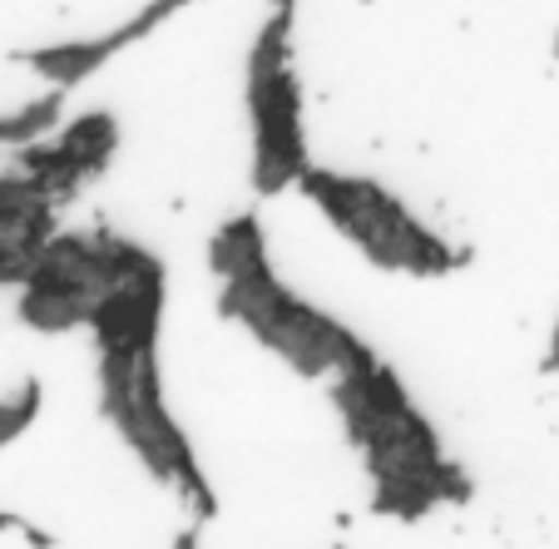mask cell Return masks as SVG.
Masks as SVG:
<instances>
[{
	"mask_svg": "<svg viewBox=\"0 0 559 549\" xmlns=\"http://www.w3.org/2000/svg\"><path fill=\"white\" fill-rule=\"evenodd\" d=\"M174 549H199V529H183L179 545H174Z\"/></svg>",
	"mask_w": 559,
	"mask_h": 549,
	"instance_id": "9c48e42d",
	"label": "cell"
},
{
	"mask_svg": "<svg viewBox=\"0 0 559 549\" xmlns=\"http://www.w3.org/2000/svg\"><path fill=\"white\" fill-rule=\"evenodd\" d=\"M35 411H40V381H25L21 396H11V402H0V445L15 441V435L25 431V426L35 421Z\"/></svg>",
	"mask_w": 559,
	"mask_h": 549,
	"instance_id": "52a82bcc",
	"label": "cell"
},
{
	"mask_svg": "<svg viewBox=\"0 0 559 549\" xmlns=\"http://www.w3.org/2000/svg\"><path fill=\"white\" fill-rule=\"evenodd\" d=\"M60 105H64V89H50L45 99H31V105L0 115V144H31V139H40L60 119Z\"/></svg>",
	"mask_w": 559,
	"mask_h": 549,
	"instance_id": "5b68a950",
	"label": "cell"
},
{
	"mask_svg": "<svg viewBox=\"0 0 559 549\" xmlns=\"http://www.w3.org/2000/svg\"><path fill=\"white\" fill-rule=\"evenodd\" d=\"M183 5H193V0H148V5L134 15V21H124L119 31H109V45H115V55H119V50H129V45H139L144 35H154L158 25L174 21V15H179Z\"/></svg>",
	"mask_w": 559,
	"mask_h": 549,
	"instance_id": "8992f818",
	"label": "cell"
},
{
	"mask_svg": "<svg viewBox=\"0 0 559 549\" xmlns=\"http://www.w3.org/2000/svg\"><path fill=\"white\" fill-rule=\"evenodd\" d=\"M21 60L35 74H45L55 89L70 95L74 85H85L99 64L115 60V45H109V35H95V40H64V45H40V50H21Z\"/></svg>",
	"mask_w": 559,
	"mask_h": 549,
	"instance_id": "277c9868",
	"label": "cell"
},
{
	"mask_svg": "<svg viewBox=\"0 0 559 549\" xmlns=\"http://www.w3.org/2000/svg\"><path fill=\"white\" fill-rule=\"evenodd\" d=\"M297 183H302L307 199L328 213L377 267L445 273V267L465 263V253H451V248H445L431 228H421L381 183L347 179V174H332V169H312V164L302 169Z\"/></svg>",
	"mask_w": 559,
	"mask_h": 549,
	"instance_id": "7a4b0ae2",
	"label": "cell"
},
{
	"mask_svg": "<svg viewBox=\"0 0 559 549\" xmlns=\"http://www.w3.org/2000/svg\"><path fill=\"white\" fill-rule=\"evenodd\" d=\"M0 529H31L21 515H11V510H0Z\"/></svg>",
	"mask_w": 559,
	"mask_h": 549,
	"instance_id": "ba28073f",
	"label": "cell"
},
{
	"mask_svg": "<svg viewBox=\"0 0 559 549\" xmlns=\"http://www.w3.org/2000/svg\"><path fill=\"white\" fill-rule=\"evenodd\" d=\"M293 15L297 0H267V21L248 55V119H253V189L277 193L302 179L307 129L302 85L293 70Z\"/></svg>",
	"mask_w": 559,
	"mask_h": 549,
	"instance_id": "6da1fadb",
	"label": "cell"
},
{
	"mask_svg": "<svg viewBox=\"0 0 559 549\" xmlns=\"http://www.w3.org/2000/svg\"><path fill=\"white\" fill-rule=\"evenodd\" d=\"M50 238V193L35 179H0V283H25Z\"/></svg>",
	"mask_w": 559,
	"mask_h": 549,
	"instance_id": "3957f363",
	"label": "cell"
}]
</instances>
